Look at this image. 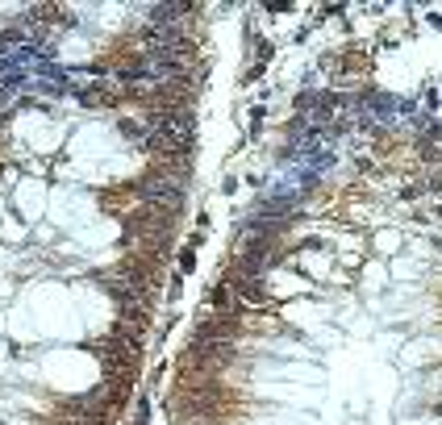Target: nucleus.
Wrapping results in <instances>:
<instances>
[{
	"label": "nucleus",
	"instance_id": "nucleus-1",
	"mask_svg": "<svg viewBox=\"0 0 442 425\" xmlns=\"http://www.w3.org/2000/svg\"><path fill=\"white\" fill-rule=\"evenodd\" d=\"M196 267V258H192V250H180V271H192Z\"/></svg>",
	"mask_w": 442,
	"mask_h": 425
}]
</instances>
